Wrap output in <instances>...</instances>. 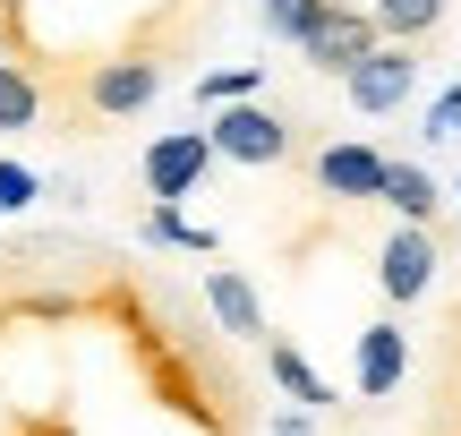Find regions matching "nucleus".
Returning a JSON list of instances; mask_svg holds the SVG:
<instances>
[{"mask_svg":"<svg viewBox=\"0 0 461 436\" xmlns=\"http://www.w3.org/2000/svg\"><path fill=\"white\" fill-rule=\"evenodd\" d=\"M257 386L146 266L60 232L0 240V436L257 428Z\"/></svg>","mask_w":461,"mask_h":436,"instance_id":"f257e3e1","label":"nucleus"},{"mask_svg":"<svg viewBox=\"0 0 461 436\" xmlns=\"http://www.w3.org/2000/svg\"><path fill=\"white\" fill-rule=\"evenodd\" d=\"M205 146H214V163L274 171V163L299 154V120L274 112L265 95H240V103H214V112H205Z\"/></svg>","mask_w":461,"mask_h":436,"instance_id":"f03ea898","label":"nucleus"},{"mask_svg":"<svg viewBox=\"0 0 461 436\" xmlns=\"http://www.w3.org/2000/svg\"><path fill=\"white\" fill-rule=\"evenodd\" d=\"M411 95H419V43H384V34H376V43L342 68V103H350V112H367V120L402 112Z\"/></svg>","mask_w":461,"mask_h":436,"instance_id":"7ed1b4c3","label":"nucleus"},{"mask_svg":"<svg viewBox=\"0 0 461 436\" xmlns=\"http://www.w3.org/2000/svg\"><path fill=\"white\" fill-rule=\"evenodd\" d=\"M436 266H445V232H436V223H393V240L376 249L384 308H419L436 291Z\"/></svg>","mask_w":461,"mask_h":436,"instance_id":"20e7f679","label":"nucleus"},{"mask_svg":"<svg viewBox=\"0 0 461 436\" xmlns=\"http://www.w3.org/2000/svg\"><path fill=\"white\" fill-rule=\"evenodd\" d=\"M205 171H214L205 120H197V129H163L146 154H137V188H146V205H180V197H197Z\"/></svg>","mask_w":461,"mask_h":436,"instance_id":"39448f33","label":"nucleus"},{"mask_svg":"<svg viewBox=\"0 0 461 436\" xmlns=\"http://www.w3.org/2000/svg\"><path fill=\"white\" fill-rule=\"evenodd\" d=\"M367 43H376V17H367V9H350V0H316V17L299 26L291 51L316 68V77H342V68L359 60Z\"/></svg>","mask_w":461,"mask_h":436,"instance_id":"423d86ee","label":"nucleus"},{"mask_svg":"<svg viewBox=\"0 0 461 436\" xmlns=\"http://www.w3.org/2000/svg\"><path fill=\"white\" fill-rule=\"evenodd\" d=\"M257 351H265V386H274L282 403L316 411L325 428H350V420H359V403H333V386L308 368V359H299V342H291V334H274V325H265V334H257Z\"/></svg>","mask_w":461,"mask_h":436,"instance_id":"0eeeda50","label":"nucleus"},{"mask_svg":"<svg viewBox=\"0 0 461 436\" xmlns=\"http://www.w3.org/2000/svg\"><path fill=\"white\" fill-rule=\"evenodd\" d=\"M308 180H316V197H333V205H376L384 146H367V137H325V146L308 154Z\"/></svg>","mask_w":461,"mask_h":436,"instance_id":"6e6552de","label":"nucleus"},{"mask_svg":"<svg viewBox=\"0 0 461 436\" xmlns=\"http://www.w3.org/2000/svg\"><path fill=\"white\" fill-rule=\"evenodd\" d=\"M402 377H411V334H402V317H367L359 325V411L393 403Z\"/></svg>","mask_w":461,"mask_h":436,"instance_id":"1a4fd4ad","label":"nucleus"},{"mask_svg":"<svg viewBox=\"0 0 461 436\" xmlns=\"http://www.w3.org/2000/svg\"><path fill=\"white\" fill-rule=\"evenodd\" d=\"M205 317L222 325L230 342H248V351H257V334H265V300H257V283H248L240 266H205Z\"/></svg>","mask_w":461,"mask_h":436,"instance_id":"9d476101","label":"nucleus"},{"mask_svg":"<svg viewBox=\"0 0 461 436\" xmlns=\"http://www.w3.org/2000/svg\"><path fill=\"white\" fill-rule=\"evenodd\" d=\"M376 205H393L402 223H436L445 232V188L419 154H384V180H376Z\"/></svg>","mask_w":461,"mask_h":436,"instance_id":"9b49d317","label":"nucleus"},{"mask_svg":"<svg viewBox=\"0 0 461 436\" xmlns=\"http://www.w3.org/2000/svg\"><path fill=\"white\" fill-rule=\"evenodd\" d=\"M137 249H171V257H214L222 240L205 232V223H188L180 205H146V214H137Z\"/></svg>","mask_w":461,"mask_h":436,"instance_id":"f8f14e48","label":"nucleus"},{"mask_svg":"<svg viewBox=\"0 0 461 436\" xmlns=\"http://www.w3.org/2000/svg\"><path fill=\"white\" fill-rule=\"evenodd\" d=\"M43 120H51V95L17 60H0V137H26V129H43Z\"/></svg>","mask_w":461,"mask_h":436,"instance_id":"ddd939ff","label":"nucleus"},{"mask_svg":"<svg viewBox=\"0 0 461 436\" xmlns=\"http://www.w3.org/2000/svg\"><path fill=\"white\" fill-rule=\"evenodd\" d=\"M367 17H376L384 43H428V34L445 26V0H376Z\"/></svg>","mask_w":461,"mask_h":436,"instance_id":"4468645a","label":"nucleus"},{"mask_svg":"<svg viewBox=\"0 0 461 436\" xmlns=\"http://www.w3.org/2000/svg\"><path fill=\"white\" fill-rule=\"evenodd\" d=\"M240 95H265V60H230V68H205V77H197V112L240 103Z\"/></svg>","mask_w":461,"mask_h":436,"instance_id":"2eb2a0df","label":"nucleus"},{"mask_svg":"<svg viewBox=\"0 0 461 436\" xmlns=\"http://www.w3.org/2000/svg\"><path fill=\"white\" fill-rule=\"evenodd\" d=\"M316 17V0H257V26L265 43H299V26Z\"/></svg>","mask_w":461,"mask_h":436,"instance_id":"dca6fc26","label":"nucleus"},{"mask_svg":"<svg viewBox=\"0 0 461 436\" xmlns=\"http://www.w3.org/2000/svg\"><path fill=\"white\" fill-rule=\"evenodd\" d=\"M34 197H43V171H26V163H9V154H0V214H26Z\"/></svg>","mask_w":461,"mask_h":436,"instance_id":"f3484780","label":"nucleus"},{"mask_svg":"<svg viewBox=\"0 0 461 436\" xmlns=\"http://www.w3.org/2000/svg\"><path fill=\"white\" fill-rule=\"evenodd\" d=\"M419 137H428V146H453V137H461V86H445V95L428 103V129H419Z\"/></svg>","mask_w":461,"mask_h":436,"instance_id":"a211bd4d","label":"nucleus"},{"mask_svg":"<svg viewBox=\"0 0 461 436\" xmlns=\"http://www.w3.org/2000/svg\"><path fill=\"white\" fill-rule=\"evenodd\" d=\"M257 428H265V436H316L325 420H316V411H299V403H291V411H265Z\"/></svg>","mask_w":461,"mask_h":436,"instance_id":"6ab92c4d","label":"nucleus"},{"mask_svg":"<svg viewBox=\"0 0 461 436\" xmlns=\"http://www.w3.org/2000/svg\"><path fill=\"white\" fill-rule=\"evenodd\" d=\"M453 197H461V180H453Z\"/></svg>","mask_w":461,"mask_h":436,"instance_id":"aec40b11","label":"nucleus"}]
</instances>
